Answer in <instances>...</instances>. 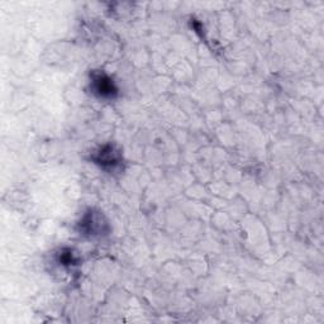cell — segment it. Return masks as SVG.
Listing matches in <instances>:
<instances>
[{
    "instance_id": "6da1fadb",
    "label": "cell",
    "mask_w": 324,
    "mask_h": 324,
    "mask_svg": "<svg viewBox=\"0 0 324 324\" xmlns=\"http://www.w3.org/2000/svg\"><path fill=\"white\" fill-rule=\"evenodd\" d=\"M95 90L100 96H112L116 91L113 83L105 76H98L95 80Z\"/></svg>"
}]
</instances>
